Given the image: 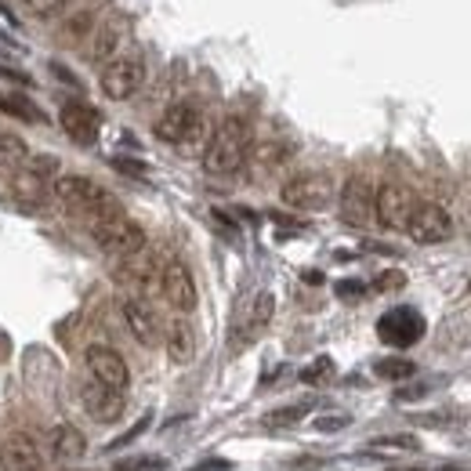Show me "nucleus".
<instances>
[{
    "label": "nucleus",
    "mask_w": 471,
    "mask_h": 471,
    "mask_svg": "<svg viewBox=\"0 0 471 471\" xmlns=\"http://www.w3.org/2000/svg\"><path fill=\"white\" fill-rule=\"evenodd\" d=\"M91 22H94L91 11H80L77 22H66V37H84V33L91 29Z\"/></svg>",
    "instance_id": "31"
},
{
    "label": "nucleus",
    "mask_w": 471,
    "mask_h": 471,
    "mask_svg": "<svg viewBox=\"0 0 471 471\" xmlns=\"http://www.w3.org/2000/svg\"><path fill=\"white\" fill-rule=\"evenodd\" d=\"M153 131L167 145H196L207 134V120H203V112L192 102H175V105H167L160 112V120H156Z\"/></svg>",
    "instance_id": "4"
},
{
    "label": "nucleus",
    "mask_w": 471,
    "mask_h": 471,
    "mask_svg": "<svg viewBox=\"0 0 471 471\" xmlns=\"http://www.w3.org/2000/svg\"><path fill=\"white\" fill-rule=\"evenodd\" d=\"M399 286H406V276L402 273H384V276H377L374 290H399Z\"/></svg>",
    "instance_id": "33"
},
{
    "label": "nucleus",
    "mask_w": 471,
    "mask_h": 471,
    "mask_svg": "<svg viewBox=\"0 0 471 471\" xmlns=\"http://www.w3.org/2000/svg\"><path fill=\"white\" fill-rule=\"evenodd\" d=\"M0 77H4V80H11V84H22V88H29V84H33L26 73H15V70H7V66H0Z\"/></svg>",
    "instance_id": "35"
},
{
    "label": "nucleus",
    "mask_w": 471,
    "mask_h": 471,
    "mask_svg": "<svg viewBox=\"0 0 471 471\" xmlns=\"http://www.w3.org/2000/svg\"><path fill=\"white\" fill-rule=\"evenodd\" d=\"M164 345H167L171 363H178V367L192 363V356H196V334H192V326H188L186 319H175V323H171Z\"/></svg>",
    "instance_id": "20"
},
{
    "label": "nucleus",
    "mask_w": 471,
    "mask_h": 471,
    "mask_svg": "<svg viewBox=\"0 0 471 471\" xmlns=\"http://www.w3.org/2000/svg\"><path fill=\"white\" fill-rule=\"evenodd\" d=\"M345 424H348V417H345V413H334V417H316V432H323V435L341 432Z\"/></svg>",
    "instance_id": "30"
},
{
    "label": "nucleus",
    "mask_w": 471,
    "mask_h": 471,
    "mask_svg": "<svg viewBox=\"0 0 471 471\" xmlns=\"http://www.w3.org/2000/svg\"><path fill=\"white\" fill-rule=\"evenodd\" d=\"M0 112H7V116H15V120H26V123H40V120H44L40 109H37L29 98H22V94L0 91Z\"/></svg>",
    "instance_id": "24"
},
{
    "label": "nucleus",
    "mask_w": 471,
    "mask_h": 471,
    "mask_svg": "<svg viewBox=\"0 0 471 471\" xmlns=\"http://www.w3.org/2000/svg\"><path fill=\"white\" fill-rule=\"evenodd\" d=\"M247 156H251V123L232 112L207 138V145H203V171L210 178H229V175H236L247 164Z\"/></svg>",
    "instance_id": "1"
},
{
    "label": "nucleus",
    "mask_w": 471,
    "mask_h": 471,
    "mask_svg": "<svg viewBox=\"0 0 471 471\" xmlns=\"http://www.w3.org/2000/svg\"><path fill=\"white\" fill-rule=\"evenodd\" d=\"M160 294H164V297H167V305H171L175 312H182V316H188V312L196 308L199 294H196V280H192V273H188L186 262H178V258L164 262V273H160Z\"/></svg>",
    "instance_id": "13"
},
{
    "label": "nucleus",
    "mask_w": 471,
    "mask_h": 471,
    "mask_svg": "<svg viewBox=\"0 0 471 471\" xmlns=\"http://www.w3.org/2000/svg\"><path fill=\"white\" fill-rule=\"evenodd\" d=\"M44 446H48V457H55V461H80V457L88 454V439H84V432L73 428V424H55V428L48 432Z\"/></svg>",
    "instance_id": "19"
},
{
    "label": "nucleus",
    "mask_w": 471,
    "mask_h": 471,
    "mask_svg": "<svg viewBox=\"0 0 471 471\" xmlns=\"http://www.w3.org/2000/svg\"><path fill=\"white\" fill-rule=\"evenodd\" d=\"M112 167H116V171H123V175H138V178L145 175V164H138V160H120V156H116V160H112Z\"/></svg>",
    "instance_id": "34"
},
{
    "label": "nucleus",
    "mask_w": 471,
    "mask_h": 471,
    "mask_svg": "<svg viewBox=\"0 0 471 471\" xmlns=\"http://www.w3.org/2000/svg\"><path fill=\"white\" fill-rule=\"evenodd\" d=\"M70 0H26V7L37 15V18H55L59 11H66Z\"/></svg>",
    "instance_id": "28"
},
{
    "label": "nucleus",
    "mask_w": 471,
    "mask_h": 471,
    "mask_svg": "<svg viewBox=\"0 0 471 471\" xmlns=\"http://www.w3.org/2000/svg\"><path fill=\"white\" fill-rule=\"evenodd\" d=\"M120 37H123V29L120 26H102L98 33H94V48H91V59L94 62H112L116 59V48H120Z\"/></svg>",
    "instance_id": "23"
},
{
    "label": "nucleus",
    "mask_w": 471,
    "mask_h": 471,
    "mask_svg": "<svg viewBox=\"0 0 471 471\" xmlns=\"http://www.w3.org/2000/svg\"><path fill=\"white\" fill-rule=\"evenodd\" d=\"M406 236L421 247H435V243H446L454 236V218L443 203H417L410 221H406Z\"/></svg>",
    "instance_id": "6"
},
{
    "label": "nucleus",
    "mask_w": 471,
    "mask_h": 471,
    "mask_svg": "<svg viewBox=\"0 0 471 471\" xmlns=\"http://www.w3.org/2000/svg\"><path fill=\"white\" fill-rule=\"evenodd\" d=\"M29 160V145L15 131H0V167H22Z\"/></svg>",
    "instance_id": "22"
},
{
    "label": "nucleus",
    "mask_w": 471,
    "mask_h": 471,
    "mask_svg": "<svg viewBox=\"0 0 471 471\" xmlns=\"http://www.w3.org/2000/svg\"><path fill=\"white\" fill-rule=\"evenodd\" d=\"M273 312H276V297H273L269 290H262V294L251 301V308H247L243 323L236 326V348H243V345H251L254 337H262V334H265V326L273 323Z\"/></svg>",
    "instance_id": "18"
},
{
    "label": "nucleus",
    "mask_w": 471,
    "mask_h": 471,
    "mask_svg": "<svg viewBox=\"0 0 471 471\" xmlns=\"http://www.w3.org/2000/svg\"><path fill=\"white\" fill-rule=\"evenodd\" d=\"M388 471H424V468H417V465H399V468H388Z\"/></svg>",
    "instance_id": "36"
},
{
    "label": "nucleus",
    "mask_w": 471,
    "mask_h": 471,
    "mask_svg": "<svg viewBox=\"0 0 471 471\" xmlns=\"http://www.w3.org/2000/svg\"><path fill=\"white\" fill-rule=\"evenodd\" d=\"M377 337L391 348H410L424 337V316L417 308H388L380 319H377Z\"/></svg>",
    "instance_id": "9"
},
{
    "label": "nucleus",
    "mask_w": 471,
    "mask_h": 471,
    "mask_svg": "<svg viewBox=\"0 0 471 471\" xmlns=\"http://www.w3.org/2000/svg\"><path fill=\"white\" fill-rule=\"evenodd\" d=\"M51 196H55L66 210L84 214L88 221L98 218V214H112V210H120V203H116L105 188L98 186L94 178H88V175H59V178L51 182Z\"/></svg>",
    "instance_id": "2"
},
{
    "label": "nucleus",
    "mask_w": 471,
    "mask_h": 471,
    "mask_svg": "<svg viewBox=\"0 0 471 471\" xmlns=\"http://www.w3.org/2000/svg\"><path fill=\"white\" fill-rule=\"evenodd\" d=\"M334 377V359L330 356H319V359H312L305 370H301V380L305 384H326Z\"/></svg>",
    "instance_id": "27"
},
{
    "label": "nucleus",
    "mask_w": 471,
    "mask_h": 471,
    "mask_svg": "<svg viewBox=\"0 0 471 471\" xmlns=\"http://www.w3.org/2000/svg\"><path fill=\"white\" fill-rule=\"evenodd\" d=\"M142 80H145V66H142L138 55H116L112 62L102 66V77H98L102 94L112 98V102H127L142 88Z\"/></svg>",
    "instance_id": "8"
},
{
    "label": "nucleus",
    "mask_w": 471,
    "mask_h": 471,
    "mask_svg": "<svg viewBox=\"0 0 471 471\" xmlns=\"http://www.w3.org/2000/svg\"><path fill=\"white\" fill-rule=\"evenodd\" d=\"M374 374L380 380H406V377L417 374V367L410 363V359H402V356H391V359H380L374 367Z\"/></svg>",
    "instance_id": "26"
},
{
    "label": "nucleus",
    "mask_w": 471,
    "mask_h": 471,
    "mask_svg": "<svg viewBox=\"0 0 471 471\" xmlns=\"http://www.w3.org/2000/svg\"><path fill=\"white\" fill-rule=\"evenodd\" d=\"M120 316H123L131 337H134L142 348H156V345H160V319H156V312H153L142 297H134V294L123 297V301H120Z\"/></svg>",
    "instance_id": "16"
},
{
    "label": "nucleus",
    "mask_w": 471,
    "mask_h": 471,
    "mask_svg": "<svg viewBox=\"0 0 471 471\" xmlns=\"http://www.w3.org/2000/svg\"><path fill=\"white\" fill-rule=\"evenodd\" d=\"M337 297H363L367 294V283H359V280H341L337 286Z\"/></svg>",
    "instance_id": "32"
},
{
    "label": "nucleus",
    "mask_w": 471,
    "mask_h": 471,
    "mask_svg": "<svg viewBox=\"0 0 471 471\" xmlns=\"http://www.w3.org/2000/svg\"><path fill=\"white\" fill-rule=\"evenodd\" d=\"M84 363H88L91 380L112 388V391H127V384H131V367H127V359H123L116 348H109V345H91V348L84 352Z\"/></svg>",
    "instance_id": "10"
},
{
    "label": "nucleus",
    "mask_w": 471,
    "mask_h": 471,
    "mask_svg": "<svg viewBox=\"0 0 471 471\" xmlns=\"http://www.w3.org/2000/svg\"><path fill=\"white\" fill-rule=\"evenodd\" d=\"M280 199L294 210H323L334 199V182L323 171H305L283 182Z\"/></svg>",
    "instance_id": "5"
},
{
    "label": "nucleus",
    "mask_w": 471,
    "mask_h": 471,
    "mask_svg": "<svg viewBox=\"0 0 471 471\" xmlns=\"http://www.w3.org/2000/svg\"><path fill=\"white\" fill-rule=\"evenodd\" d=\"M88 229H91V240L105 251V254H112V258H131V254H138V251H145L149 243H145V232H142V225L138 221H131L123 210H112V214H98L88 221Z\"/></svg>",
    "instance_id": "3"
},
{
    "label": "nucleus",
    "mask_w": 471,
    "mask_h": 471,
    "mask_svg": "<svg viewBox=\"0 0 471 471\" xmlns=\"http://www.w3.org/2000/svg\"><path fill=\"white\" fill-rule=\"evenodd\" d=\"M44 450L29 432H7L0 439V468L4 471H40Z\"/></svg>",
    "instance_id": "15"
},
{
    "label": "nucleus",
    "mask_w": 471,
    "mask_h": 471,
    "mask_svg": "<svg viewBox=\"0 0 471 471\" xmlns=\"http://www.w3.org/2000/svg\"><path fill=\"white\" fill-rule=\"evenodd\" d=\"M341 221L352 229H367L374 221V186L363 175H352L341 186Z\"/></svg>",
    "instance_id": "14"
},
{
    "label": "nucleus",
    "mask_w": 471,
    "mask_h": 471,
    "mask_svg": "<svg viewBox=\"0 0 471 471\" xmlns=\"http://www.w3.org/2000/svg\"><path fill=\"white\" fill-rule=\"evenodd\" d=\"M417 207V196L399 182H384L374 192V221L380 229H391V232H406V221Z\"/></svg>",
    "instance_id": "7"
},
{
    "label": "nucleus",
    "mask_w": 471,
    "mask_h": 471,
    "mask_svg": "<svg viewBox=\"0 0 471 471\" xmlns=\"http://www.w3.org/2000/svg\"><path fill=\"white\" fill-rule=\"evenodd\" d=\"M160 273H164V265L156 262V254L149 247L131 254V258H120V276H123V283H131L134 297H142V301L160 294Z\"/></svg>",
    "instance_id": "11"
},
{
    "label": "nucleus",
    "mask_w": 471,
    "mask_h": 471,
    "mask_svg": "<svg viewBox=\"0 0 471 471\" xmlns=\"http://www.w3.org/2000/svg\"><path fill=\"white\" fill-rule=\"evenodd\" d=\"M80 402H84L88 417L98 421V424H109V421H116L123 413V391H112V388L98 384L91 377L80 384Z\"/></svg>",
    "instance_id": "17"
},
{
    "label": "nucleus",
    "mask_w": 471,
    "mask_h": 471,
    "mask_svg": "<svg viewBox=\"0 0 471 471\" xmlns=\"http://www.w3.org/2000/svg\"><path fill=\"white\" fill-rule=\"evenodd\" d=\"M149 424H153V417L145 413V417H142V421H138V424H134L131 432H123L120 439H112V443H109V450H120V446H131V443H134L138 435H145V428H149Z\"/></svg>",
    "instance_id": "29"
},
{
    "label": "nucleus",
    "mask_w": 471,
    "mask_h": 471,
    "mask_svg": "<svg viewBox=\"0 0 471 471\" xmlns=\"http://www.w3.org/2000/svg\"><path fill=\"white\" fill-rule=\"evenodd\" d=\"M312 406H316V402L308 399V402H294V406L273 410V413L265 417V424H269V428H290V424H301V421L312 413Z\"/></svg>",
    "instance_id": "25"
},
{
    "label": "nucleus",
    "mask_w": 471,
    "mask_h": 471,
    "mask_svg": "<svg viewBox=\"0 0 471 471\" xmlns=\"http://www.w3.org/2000/svg\"><path fill=\"white\" fill-rule=\"evenodd\" d=\"M421 450V439L417 435H380L367 446V454L374 457H391V454H417Z\"/></svg>",
    "instance_id": "21"
},
{
    "label": "nucleus",
    "mask_w": 471,
    "mask_h": 471,
    "mask_svg": "<svg viewBox=\"0 0 471 471\" xmlns=\"http://www.w3.org/2000/svg\"><path fill=\"white\" fill-rule=\"evenodd\" d=\"M59 123H62V131H66V138L73 145H94L98 134H102V112L94 105H88V102H80V98L62 105Z\"/></svg>",
    "instance_id": "12"
}]
</instances>
